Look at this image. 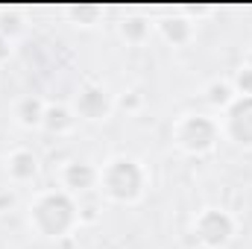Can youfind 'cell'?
Listing matches in <instances>:
<instances>
[{
    "label": "cell",
    "instance_id": "1",
    "mask_svg": "<svg viewBox=\"0 0 252 249\" xmlns=\"http://www.w3.org/2000/svg\"><path fill=\"white\" fill-rule=\"evenodd\" d=\"M27 226L32 235L44 238V241H62L70 238L79 226V199L70 196L62 187H44L38 190L30 205H27Z\"/></svg>",
    "mask_w": 252,
    "mask_h": 249
},
{
    "label": "cell",
    "instance_id": "2",
    "mask_svg": "<svg viewBox=\"0 0 252 249\" xmlns=\"http://www.w3.org/2000/svg\"><path fill=\"white\" fill-rule=\"evenodd\" d=\"M147 187H150V170L135 156H115L106 164H100L97 193H103L115 205H138L147 196Z\"/></svg>",
    "mask_w": 252,
    "mask_h": 249
},
{
    "label": "cell",
    "instance_id": "3",
    "mask_svg": "<svg viewBox=\"0 0 252 249\" xmlns=\"http://www.w3.org/2000/svg\"><path fill=\"white\" fill-rule=\"evenodd\" d=\"M170 138L179 153H185L190 158H202L217 150V144L223 141V132H220L217 118H211L205 112H185L173 121Z\"/></svg>",
    "mask_w": 252,
    "mask_h": 249
},
{
    "label": "cell",
    "instance_id": "4",
    "mask_svg": "<svg viewBox=\"0 0 252 249\" xmlns=\"http://www.w3.org/2000/svg\"><path fill=\"white\" fill-rule=\"evenodd\" d=\"M190 235L202 249H226L238 235V220L220 205H205L190 220Z\"/></svg>",
    "mask_w": 252,
    "mask_h": 249
},
{
    "label": "cell",
    "instance_id": "5",
    "mask_svg": "<svg viewBox=\"0 0 252 249\" xmlns=\"http://www.w3.org/2000/svg\"><path fill=\"white\" fill-rule=\"evenodd\" d=\"M73 115L85 124H103L115 112V94L100 82H82L70 103Z\"/></svg>",
    "mask_w": 252,
    "mask_h": 249
},
{
    "label": "cell",
    "instance_id": "6",
    "mask_svg": "<svg viewBox=\"0 0 252 249\" xmlns=\"http://www.w3.org/2000/svg\"><path fill=\"white\" fill-rule=\"evenodd\" d=\"M217 121H220L223 141L241 150H252V97H235V103Z\"/></svg>",
    "mask_w": 252,
    "mask_h": 249
},
{
    "label": "cell",
    "instance_id": "7",
    "mask_svg": "<svg viewBox=\"0 0 252 249\" xmlns=\"http://www.w3.org/2000/svg\"><path fill=\"white\" fill-rule=\"evenodd\" d=\"M153 32L170 47H188L196 38V24L185 9H161L153 18Z\"/></svg>",
    "mask_w": 252,
    "mask_h": 249
},
{
    "label": "cell",
    "instance_id": "8",
    "mask_svg": "<svg viewBox=\"0 0 252 249\" xmlns=\"http://www.w3.org/2000/svg\"><path fill=\"white\" fill-rule=\"evenodd\" d=\"M97 185H100V167L91 164V161L70 158L59 167V187L67 190L70 196H76V199L97 193Z\"/></svg>",
    "mask_w": 252,
    "mask_h": 249
},
{
    "label": "cell",
    "instance_id": "9",
    "mask_svg": "<svg viewBox=\"0 0 252 249\" xmlns=\"http://www.w3.org/2000/svg\"><path fill=\"white\" fill-rule=\"evenodd\" d=\"M3 170H6L12 185H30L38 176V170H41V158L32 150H27V147H15V150L6 153Z\"/></svg>",
    "mask_w": 252,
    "mask_h": 249
},
{
    "label": "cell",
    "instance_id": "10",
    "mask_svg": "<svg viewBox=\"0 0 252 249\" xmlns=\"http://www.w3.org/2000/svg\"><path fill=\"white\" fill-rule=\"evenodd\" d=\"M118 35L124 38L126 44H132V47L147 44V38L153 35V18L144 15L141 9H129L118 21Z\"/></svg>",
    "mask_w": 252,
    "mask_h": 249
},
{
    "label": "cell",
    "instance_id": "11",
    "mask_svg": "<svg viewBox=\"0 0 252 249\" xmlns=\"http://www.w3.org/2000/svg\"><path fill=\"white\" fill-rule=\"evenodd\" d=\"M44 112H47V103L38 94H24V97H18L12 103V121L21 126V129H27V132L41 129Z\"/></svg>",
    "mask_w": 252,
    "mask_h": 249
},
{
    "label": "cell",
    "instance_id": "12",
    "mask_svg": "<svg viewBox=\"0 0 252 249\" xmlns=\"http://www.w3.org/2000/svg\"><path fill=\"white\" fill-rule=\"evenodd\" d=\"M79 124V118L73 115V109L70 106H64V103H47V112H44V124L41 129L44 132H50V135H70L73 129Z\"/></svg>",
    "mask_w": 252,
    "mask_h": 249
},
{
    "label": "cell",
    "instance_id": "13",
    "mask_svg": "<svg viewBox=\"0 0 252 249\" xmlns=\"http://www.w3.org/2000/svg\"><path fill=\"white\" fill-rule=\"evenodd\" d=\"M235 88H232V82L229 79H211L205 88H202V100L217 112V115H223L232 103H235Z\"/></svg>",
    "mask_w": 252,
    "mask_h": 249
},
{
    "label": "cell",
    "instance_id": "14",
    "mask_svg": "<svg viewBox=\"0 0 252 249\" xmlns=\"http://www.w3.org/2000/svg\"><path fill=\"white\" fill-rule=\"evenodd\" d=\"M229 82H232V88H235L238 97H252V64L244 62L235 70V76H232Z\"/></svg>",
    "mask_w": 252,
    "mask_h": 249
},
{
    "label": "cell",
    "instance_id": "15",
    "mask_svg": "<svg viewBox=\"0 0 252 249\" xmlns=\"http://www.w3.org/2000/svg\"><path fill=\"white\" fill-rule=\"evenodd\" d=\"M115 109H121L126 115H138L144 109V94L141 91H124L115 97Z\"/></svg>",
    "mask_w": 252,
    "mask_h": 249
},
{
    "label": "cell",
    "instance_id": "16",
    "mask_svg": "<svg viewBox=\"0 0 252 249\" xmlns=\"http://www.w3.org/2000/svg\"><path fill=\"white\" fill-rule=\"evenodd\" d=\"M21 30H24V24L18 21V15H15V12H3V15H0V32H3L6 38H12V41H15V35H18Z\"/></svg>",
    "mask_w": 252,
    "mask_h": 249
},
{
    "label": "cell",
    "instance_id": "17",
    "mask_svg": "<svg viewBox=\"0 0 252 249\" xmlns=\"http://www.w3.org/2000/svg\"><path fill=\"white\" fill-rule=\"evenodd\" d=\"M12 56H15V41H12V38H6V35L0 32V67H3V64H9Z\"/></svg>",
    "mask_w": 252,
    "mask_h": 249
},
{
    "label": "cell",
    "instance_id": "18",
    "mask_svg": "<svg viewBox=\"0 0 252 249\" xmlns=\"http://www.w3.org/2000/svg\"><path fill=\"white\" fill-rule=\"evenodd\" d=\"M15 202H18V199H15V190L3 187V190H0V214L9 211V208H15Z\"/></svg>",
    "mask_w": 252,
    "mask_h": 249
}]
</instances>
